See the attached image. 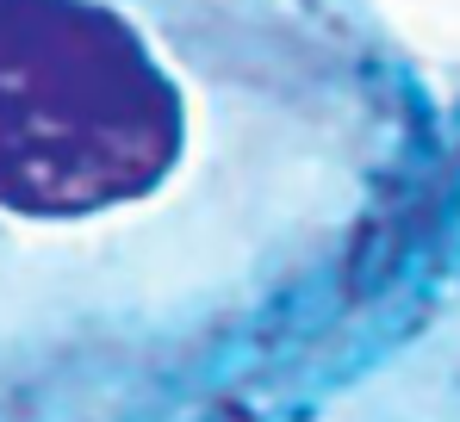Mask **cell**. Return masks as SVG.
I'll list each match as a JSON object with an SVG mask.
<instances>
[{
	"label": "cell",
	"mask_w": 460,
	"mask_h": 422,
	"mask_svg": "<svg viewBox=\"0 0 460 422\" xmlns=\"http://www.w3.org/2000/svg\"><path fill=\"white\" fill-rule=\"evenodd\" d=\"M181 93L100 0H0V206L93 217L168 180Z\"/></svg>",
	"instance_id": "cell-1"
}]
</instances>
